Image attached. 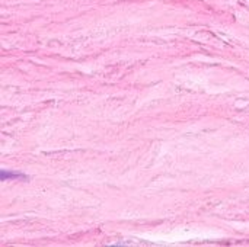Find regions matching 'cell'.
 Listing matches in <instances>:
<instances>
[]
</instances>
